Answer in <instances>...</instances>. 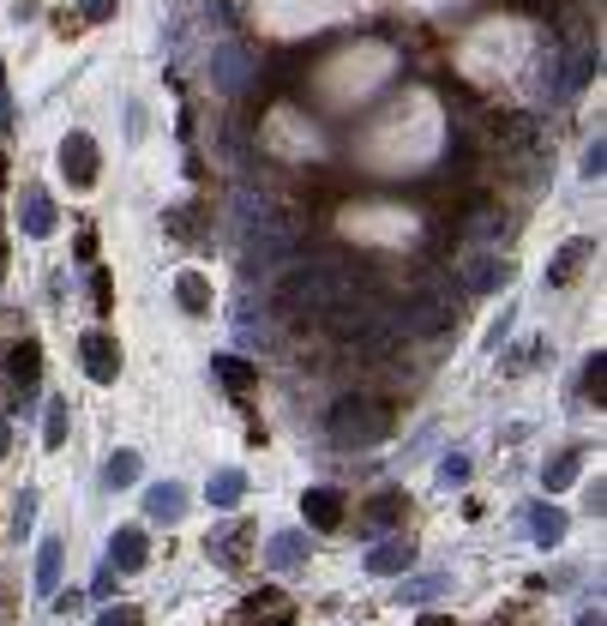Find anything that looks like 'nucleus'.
I'll use <instances>...</instances> for the list:
<instances>
[{
    "label": "nucleus",
    "mask_w": 607,
    "mask_h": 626,
    "mask_svg": "<svg viewBox=\"0 0 607 626\" xmlns=\"http://www.w3.org/2000/svg\"><path fill=\"white\" fill-rule=\"evenodd\" d=\"M385 428H391V410L373 398H343L338 416H331V440L338 446H373L385 440Z\"/></svg>",
    "instance_id": "f257e3e1"
},
{
    "label": "nucleus",
    "mask_w": 607,
    "mask_h": 626,
    "mask_svg": "<svg viewBox=\"0 0 607 626\" xmlns=\"http://www.w3.org/2000/svg\"><path fill=\"white\" fill-rule=\"evenodd\" d=\"M36 386H43V343L36 338H19L7 350V392H12V404H31L36 398Z\"/></svg>",
    "instance_id": "f03ea898"
},
{
    "label": "nucleus",
    "mask_w": 607,
    "mask_h": 626,
    "mask_svg": "<svg viewBox=\"0 0 607 626\" xmlns=\"http://www.w3.org/2000/svg\"><path fill=\"white\" fill-rule=\"evenodd\" d=\"M79 362H85V374L97 380V386H114V380H121V343L97 326V331L79 338Z\"/></svg>",
    "instance_id": "7ed1b4c3"
},
{
    "label": "nucleus",
    "mask_w": 607,
    "mask_h": 626,
    "mask_svg": "<svg viewBox=\"0 0 607 626\" xmlns=\"http://www.w3.org/2000/svg\"><path fill=\"white\" fill-rule=\"evenodd\" d=\"M60 175H67V187H90V182H97V139H90V133H67V139H60Z\"/></svg>",
    "instance_id": "20e7f679"
},
{
    "label": "nucleus",
    "mask_w": 607,
    "mask_h": 626,
    "mask_svg": "<svg viewBox=\"0 0 607 626\" xmlns=\"http://www.w3.org/2000/svg\"><path fill=\"white\" fill-rule=\"evenodd\" d=\"M145 560H151V536L139 530V524H121L114 542H109V567L114 572H145Z\"/></svg>",
    "instance_id": "39448f33"
},
{
    "label": "nucleus",
    "mask_w": 607,
    "mask_h": 626,
    "mask_svg": "<svg viewBox=\"0 0 607 626\" xmlns=\"http://www.w3.org/2000/svg\"><path fill=\"white\" fill-rule=\"evenodd\" d=\"M19 229L31 241L55 235V199H48L43 187H24V194H19Z\"/></svg>",
    "instance_id": "423d86ee"
},
{
    "label": "nucleus",
    "mask_w": 607,
    "mask_h": 626,
    "mask_svg": "<svg viewBox=\"0 0 607 626\" xmlns=\"http://www.w3.org/2000/svg\"><path fill=\"white\" fill-rule=\"evenodd\" d=\"M241 626H295V608H289V596L277 591V584H265L260 596L247 603V615H241Z\"/></svg>",
    "instance_id": "0eeeda50"
},
{
    "label": "nucleus",
    "mask_w": 607,
    "mask_h": 626,
    "mask_svg": "<svg viewBox=\"0 0 607 626\" xmlns=\"http://www.w3.org/2000/svg\"><path fill=\"white\" fill-rule=\"evenodd\" d=\"M211 560L217 567H241L247 560V548H253V524H223V530H211Z\"/></svg>",
    "instance_id": "6e6552de"
},
{
    "label": "nucleus",
    "mask_w": 607,
    "mask_h": 626,
    "mask_svg": "<svg viewBox=\"0 0 607 626\" xmlns=\"http://www.w3.org/2000/svg\"><path fill=\"white\" fill-rule=\"evenodd\" d=\"M301 513H307V524H313V530H338L343 513H349V501H343L338 488H307Z\"/></svg>",
    "instance_id": "1a4fd4ad"
},
{
    "label": "nucleus",
    "mask_w": 607,
    "mask_h": 626,
    "mask_svg": "<svg viewBox=\"0 0 607 626\" xmlns=\"http://www.w3.org/2000/svg\"><path fill=\"white\" fill-rule=\"evenodd\" d=\"M529 542L536 548H560L565 542V513L560 506H529Z\"/></svg>",
    "instance_id": "9d476101"
},
{
    "label": "nucleus",
    "mask_w": 607,
    "mask_h": 626,
    "mask_svg": "<svg viewBox=\"0 0 607 626\" xmlns=\"http://www.w3.org/2000/svg\"><path fill=\"white\" fill-rule=\"evenodd\" d=\"M301 560H307V536L283 530V536H271V542H265V567L271 572H289V567H301Z\"/></svg>",
    "instance_id": "9b49d317"
},
{
    "label": "nucleus",
    "mask_w": 607,
    "mask_h": 626,
    "mask_svg": "<svg viewBox=\"0 0 607 626\" xmlns=\"http://www.w3.org/2000/svg\"><path fill=\"white\" fill-rule=\"evenodd\" d=\"M577 470H584V446H565V452L553 458L548 470H541V488H548V494L572 488V482H577Z\"/></svg>",
    "instance_id": "f8f14e48"
},
{
    "label": "nucleus",
    "mask_w": 607,
    "mask_h": 626,
    "mask_svg": "<svg viewBox=\"0 0 607 626\" xmlns=\"http://www.w3.org/2000/svg\"><path fill=\"white\" fill-rule=\"evenodd\" d=\"M60 554H67V542H60V536H48V542L36 548V591H43V596L60 591Z\"/></svg>",
    "instance_id": "ddd939ff"
},
{
    "label": "nucleus",
    "mask_w": 607,
    "mask_h": 626,
    "mask_svg": "<svg viewBox=\"0 0 607 626\" xmlns=\"http://www.w3.org/2000/svg\"><path fill=\"white\" fill-rule=\"evenodd\" d=\"M175 301L187 314H211V277H205V272H180L175 277Z\"/></svg>",
    "instance_id": "4468645a"
},
{
    "label": "nucleus",
    "mask_w": 607,
    "mask_h": 626,
    "mask_svg": "<svg viewBox=\"0 0 607 626\" xmlns=\"http://www.w3.org/2000/svg\"><path fill=\"white\" fill-rule=\"evenodd\" d=\"M409 560H416V542H409V536H391V542H379L367 554V572H404Z\"/></svg>",
    "instance_id": "2eb2a0df"
},
{
    "label": "nucleus",
    "mask_w": 607,
    "mask_h": 626,
    "mask_svg": "<svg viewBox=\"0 0 607 626\" xmlns=\"http://www.w3.org/2000/svg\"><path fill=\"white\" fill-rule=\"evenodd\" d=\"M211 374L223 380L229 392H253V386H260V367H253V362H241V355H217V362H211Z\"/></svg>",
    "instance_id": "dca6fc26"
},
{
    "label": "nucleus",
    "mask_w": 607,
    "mask_h": 626,
    "mask_svg": "<svg viewBox=\"0 0 607 626\" xmlns=\"http://www.w3.org/2000/svg\"><path fill=\"white\" fill-rule=\"evenodd\" d=\"M133 482H139V452H126V446L109 452V464H102V488L121 494V488H133Z\"/></svg>",
    "instance_id": "f3484780"
},
{
    "label": "nucleus",
    "mask_w": 607,
    "mask_h": 626,
    "mask_svg": "<svg viewBox=\"0 0 607 626\" xmlns=\"http://www.w3.org/2000/svg\"><path fill=\"white\" fill-rule=\"evenodd\" d=\"M205 501L211 506H241L247 501V476H241V470H217L211 488H205Z\"/></svg>",
    "instance_id": "a211bd4d"
},
{
    "label": "nucleus",
    "mask_w": 607,
    "mask_h": 626,
    "mask_svg": "<svg viewBox=\"0 0 607 626\" xmlns=\"http://www.w3.org/2000/svg\"><path fill=\"white\" fill-rule=\"evenodd\" d=\"M584 260H589V241H565L560 260L548 265V289H565V284H572V272H577Z\"/></svg>",
    "instance_id": "6ab92c4d"
},
{
    "label": "nucleus",
    "mask_w": 607,
    "mask_h": 626,
    "mask_svg": "<svg viewBox=\"0 0 607 626\" xmlns=\"http://www.w3.org/2000/svg\"><path fill=\"white\" fill-rule=\"evenodd\" d=\"M145 513L157 518V524H175L180 513H187V494L175 488V482H163V488H151V501H145Z\"/></svg>",
    "instance_id": "aec40b11"
},
{
    "label": "nucleus",
    "mask_w": 607,
    "mask_h": 626,
    "mask_svg": "<svg viewBox=\"0 0 607 626\" xmlns=\"http://www.w3.org/2000/svg\"><path fill=\"white\" fill-rule=\"evenodd\" d=\"M67 433H73L67 404H60V398H48V410H43V446H48V452H60V446H67Z\"/></svg>",
    "instance_id": "412c9836"
},
{
    "label": "nucleus",
    "mask_w": 607,
    "mask_h": 626,
    "mask_svg": "<svg viewBox=\"0 0 607 626\" xmlns=\"http://www.w3.org/2000/svg\"><path fill=\"white\" fill-rule=\"evenodd\" d=\"M404 513H409V506H404V494H379V501L367 506V518H373V524H397Z\"/></svg>",
    "instance_id": "4be33fe9"
},
{
    "label": "nucleus",
    "mask_w": 607,
    "mask_h": 626,
    "mask_svg": "<svg viewBox=\"0 0 607 626\" xmlns=\"http://www.w3.org/2000/svg\"><path fill=\"white\" fill-rule=\"evenodd\" d=\"M602 380H607V355L596 350V355L584 362V398H596V404H602Z\"/></svg>",
    "instance_id": "5701e85b"
},
{
    "label": "nucleus",
    "mask_w": 607,
    "mask_h": 626,
    "mask_svg": "<svg viewBox=\"0 0 607 626\" xmlns=\"http://www.w3.org/2000/svg\"><path fill=\"white\" fill-rule=\"evenodd\" d=\"M97 626H145V615H139L133 603H114V608H102Z\"/></svg>",
    "instance_id": "b1692460"
},
{
    "label": "nucleus",
    "mask_w": 607,
    "mask_h": 626,
    "mask_svg": "<svg viewBox=\"0 0 607 626\" xmlns=\"http://www.w3.org/2000/svg\"><path fill=\"white\" fill-rule=\"evenodd\" d=\"M31 518H36V494L24 488V494H19V506H12V530L24 536V530H31Z\"/></svg>",
    "instance_id": "393cba45"
},
{
    "label": "nucleus",
    "mask_w": 607,
    "mask_h": 626,
    "mask_svg": "<svg viewBox=\"0 0 607 626\" xmlns=\"http://www.w3.org/2000/svg\"><path fill=\"white\" fill-rule=\"evenodd\" d=\"M439 476H445V488H457V482L470 476V458H463V452H451L445 464H439Z\"/></svg>",
    "instance_id": "a878e982"
},
{
    "label": "nucleus",
    "mask_w": 607,
    "mask_h": 626,
    "mask_svg": "<svg viewBox=\"0 0 607 626\" xmlns=\"http://www.w3.org/2000/svg\"><path fill=\"white\" fill-rule=\"evenodd\" d=\"M439 584H445V579H416V584H404V603H428Z\"/></svg>",
    "instance_id": "bb28decb"
},
{
    "label": "nucleus",
    "mask_w": 607,
    "mask_h": 626,
    "mask_svg": "<svg viewBox=\"0 0 607 626\" xmlns=\"http://www.w3.org/2000/svg\"><path fill=\"white\" fill-rule=\"evenodd\" d=\"M121 0H79V19H109Z\"/></svg>",
    "instance_id": "cd10ccee"
},
{
    "label": "nucleus",
    "mask_w": 607,
    "mask_h": 626,
    "mask_svg": "<svg viewBox=\"0 0 607 626\" xmlns=\"http://www.w3.org/2000/svg\"><path fill=\"white\" fill-rule=\"evenodd\" d=\"M109 289H114V277H109V272L90 277V296H97V308H109Z\"/></svg>",
    "instance_id": "c85d7f7f"
},
{
    "label": "nucleus",
    "mask_w": 607,
    "mask_h": 626,
    "mask_svg": "<svg viewBox=\"0 0 607 626\" xmlns=\"http://www.w3.org/2000/svg\"><path fill=\"white\" fill-rule=\"evenodd\" d=\"M421 626H457V620H445V615H421Z\"/></svg>",
    "instance_id": "c756f323"
},
{
    "label": "nucleus",
    "mask_w": 607,
    "mask_h": 626,
    "mask_svg": "<svg viewBox=\"0 0 607 626\" xmlns=\"http://www.w3.org/2000/svg\"><path fill=\"white\" fill-rule=\"evenodd\" d=\"M577 626H602V608H589V615H584V620H577Z\"/></svg>",
    "instance_id": "7c9ffc66"
}]
</instances>
